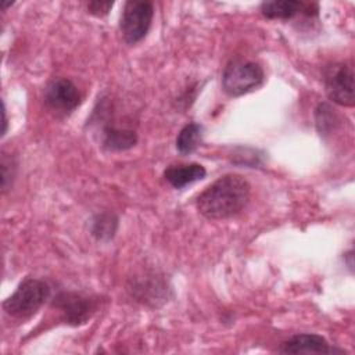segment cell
<instances>
[{"label": "cell", "instance_id": "cell-1", "mask_svg": "<svg viewBox=\"0 0 355 355\" xmlns=\"http://www.w3.org/2000/svg\"><path fill=\"white\" fill-rule=\"evenodd\" d=\"M250 193V183L243 176L225 175L198 196L197 209L208 219H226L244 209Z\"/></svg>", "mask_w": 355, "mask_h": 355}, {"label": "cell", "instance_id": "cell-2", "mask_svg": "<svg viewBox=\"0 0 355 355\" xmlns=\"http://www.w3.org/2000/svg\"><path fill=\"white\" fill-rule=\"evenodd\" d=\"M50 297V287L39 279H25L17 290L3 302L7 315L17 319H26L35 315Z\"/></svg>", "mask_w": 355, "mask_h": 355}, {"label": "cell", "instance_id": "cell-3", "mask_svg": "<svg viewBox=\"0 0 355 355\" xmlns=\"http://www.w3.org/2000/svg\"><path fill=\"white\" fill-rule=\"evenodd\" d=\"M263 82V69L252 61H233L227 64L222 75L223 90L232 96H243Z\"/></svg>", "mask_w": 355, "mask_h": 355}, {"label": "cell", "instance_id": "cell-4", "mask_svg": "<svg viewBox=\"0 0 355 355\" xmlns=\"http://www.w3.org/2000/svg\"><path fill=\"white\" fill-rule=\"evenodd\" d=\"M154 15L151 1L130 0L123 6L119 19V31L128 44H136L148 32Z\"/></svg>", "mask_w": 355, "mask_h": 355}, {"label": "cell", "instance_id": "cell-5", "mask_svg": "<svg viewBox=\"0 0 355 355\" xmlns=\"http://www.w3.org/2000/svg\"><path fill=\"white\" fill-rule=\"evenodd\" d=\"M324 89L330 100L340 105L352 107L354 96V71L347 64H331L324 71Z\"/></svg>", "mask_w": 355, "mask_h": 355}, {"label": "cell", "instance_id": "cell-6", "mask_svg": "<svg viewBox=\"0 0 355 355\" xmlns=\"http://www.w3.org/2000/svg\"><path fill=\"white\" fill-rule=\"evenodd\" d=\"M53 306L62 313L68 324L86 323L97 309V301L78 293H60L53 300Z\"/></svg>", "mask_w": 355, "mask_h": 355}, {"label": "cell", "instance_id": "cell-7", "mask_svg": "<svg viewBox=\"0 0 355 355\" xmlns=\"http://www.w3.org/2000/svg\"><path fill=\"white\" fill-rule=\"evenodd\" d=\"M44 101L47 107L61 115L72 112L80 103L78 87L69 79H55L50 82L44 90Z\"/></svg>", "mask_w": 355, "mask_h": 355}, {"label": "cell", "instance_id": "cell-8", "mask_svg": "<svg viewBox=\"0 0 355 355\" xmlns=\"http://www.w3.org/2000/svg\"><path fill=\"white\" fill-rule=\"evenodd\" d=\"M316 3H304L298 0H273L261 4V12L269 19H291L297 14L318 15Z\"/></svg>", "mask_w": 355, "mask_h": 355}, {"label": "cell", "instance_id": "cell-9", "mask_svg": "<svg viewBox=\"0 0 355 355\" xmlns=\"http://www.w3.org/2000/svg\"><path fill=\"white\" fill-rule=\"evenodd\" d=\"M282 354H336L343 352L331 347L319 334H295L280 344Z\"/></svg>", "mask_w": 355, "mask_h": 355}, {"label": "cell", "instance_id": "cell-10", "mask_svg": "<svg viewBox=\"0 0 355 355\" xmlns=\"http://www.w3.org/2000/svg\"><path fill=\"white\" fill-rule=\"evenodd\" d=\"M207 171L200 164H179L171 165L165 169V180L175 189H183L197 180L204 179Z\"/></svg>", "mask_w": 355, "mask_h": 355}, {"label": "cell", "instance_id": "cell-11", "mask_svg": "<svg viewBox=\"0 0 355 355\" xmlns=\"http://www.w3.org/2000/svg\"><path fill=\"white\" fill-rule=\"evenodd\" d=\"M137 141V136L130 129H119L115 126H107L103 130V146L108 150H128Z\"/></svg>", "mask_w": 355, "mask_h": 355}, {"label": "cell", "instance_id": "cell-12", "mask_svg": "<svg viewBox=\"0 0 355 355\" xmlns=\"http://www.w3.org/2000/svg\"><path fill=\"white\" fill-rule=\"evenodd\" d=\"M202 141V126L198 123H187L176 137V148L182 154L193 153Z\"/></svg>", "mask_w": 355, "mask_h": 355}, {"label": "cell", "instance_id": "cell-13", "mask_svg": "<svg viewBox=\"0 0 355 355\" xmlns=\"http://www.w3.org/2000/svg\"><path fill=\"white\" fill-rule=\"evenodd\" d=\"M118 227V219L112 214H98L92 222V234L98 240H110Z\"/></svg>", "mask_w": 355, "mask_h": 355}, {"label": "cell", "instance_id": "cell-14", "mask_svg": "<svg viewBox=\"0 0 355 355\" xmlns=\"http://www.w3.org/2000/svg\"><path fill=\"white\" fill-rule=\"evenodd\" d=\"M114 3L112 1H90L87 4V10L90 14L96 17H103L107 15L108 11L112 8Z\"/></svg>", "mask_w": 355, "mask_h": 355}, {"label": "cell", "instance_id": "cell-15", "mask_svg": "<svg viewBox=\"0 0 355 355\" xmlns=\"http://www.w3.org/2000/svg\"><path fill=\"white\" fill-rule=\"evenodd\" d=\"M7 132V115H6V107L3 103V130H1V136H4Z\"/></svg>", "mask_w": 355, "mask_h": 355}]
</instances>
